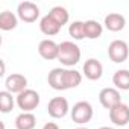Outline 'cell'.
I'll return each mask as SVG.
<instances>
[{
    "instance_id": "30bf717a",
    "label": "cell",
    "mask_w": 129,
    "mask_h": 129,
    "mask_svg": "<svg viewBox=\"0 0 129 129\" xmlns=\"http://www.w3.org/2000/svg\"><path fill=\"white\" fill-rule=\"evenodd\" d=\"M38 53L46 61L58 59V56H59V44H56L53 40H49V38L43 40L38 44Z\"/></svg>"
},
{
    "instance_id": "7402d4cb",
    "label": "cell",
    "mask_w": 129,
    "mask_h": 129,
    "mask_svg": "<svg viewBox=\"0 0 129 129\" xmlns=\"http://www.w3.org/2000/svg\"><path fill=\"white\" fill-rule=\"evenodd\" d=\"M69 34L70 37H73V40L81 41L85 38V27H84V21H73L69 26Z\"/></svg>"
},
{
    "instance_id": "ffe728a7",
    "label": "cell",
    "mask_w": 129,
    "mask_h": 129,
    "mask_svg": "<svg viewBox=\"0 0 129 129\" xmlns=\"http://www.w3.org/2000/svg\"><path fill=\"white\" fill-rule=\"evenodd\" d=\"M49 15H50L61 27H62L64 24H67L69 20H70L69 11H67L66 8H62V6H55V8H52V9L49 11Z\"/></svg>"
},
{
    "instance_id": "ba28073f",
    "label": "cell",
    "mask_w": 129,
    "mask_h": 129,
    "mask_svg": "<svg viewBox=\"0 0 129 129\" xmlns=\"http://www.w3.org/2000/svg\"><path fill=\"white\" fill-rule=\"evenodd\" d=\"M5 88L12 94H20L27 90V79L21 73H12L5 79Z\"/></svg>"
},
{
    "instance_id": "52a82bcc",
    "label": "cell",
    "mask_w": 129,
    "mask_h": 129,
    "mask_svg": "<svg viewBox=\"0 0 129 129\" xmlns=\"http://www.w3.org/2000/svg\"><path fill=\"white\" fill-rule=\"evenodd\" d=\"M99 100H100V105L105 108V109H112L114 106H117L118 103H121V96H120V91L117 88H112V87H106L103 90H100L99 93Z\"/></svg>"
},
{
    "instance_id": "8992f818",
    "label": "cell",
    "mask_w": 129,
    "mask_h": 129,
    "mask_svg": "<svg viewBox=\"0 0 129 129\" xmlns=\"http://www.w3.org/2000/svg\"><path fill=\"white\" fill-rule=\"evenodd\" d=\"M17 17L24 23H34L40 18V8L34 2H21L17 6Z\"/></svg>"
},
{
    "instance_id": "d4e9b609",
    "label": "cell",
    "mask_w": 129,
    "mask_h": 129,
    "mask_svg": "<svg viewBox=\"0 0 129 129\" xmlns=\"http://www.w3.org/2000/svg\"><path fill=\"white\" fill-rule=\"evenodd\" d=\"M76 129H88V127H82V126H81V127H76Z\"/></svg>"
},
{
    "instance_id": "ac0fdd59",
    "label": "cell",
    "mask_w": 129,
    "mask_h": 129,
    "mask_svg": "<svg viewBox=\"0 0 129 129\" xmlns=\"http://www.w3.org/2000/svg\"><path fill=\"white\" fill-rule=\"evenodd\" d=\"M18 24V17L11 11H3L0 14V29L2 30H12Z\"/></svg>"
},
{
    "instance_id": "cb8c5ba5",
    "label": "cell",
    "mask_w": 129,
    "mask_h": 129,
    "mask_svg": "<svg viewBox=\"0 0 129 129\" xmlns=\"http://www.w3.org/2000/svg\"><path fill=\"white\" fill-rule=\"evenodd\" d=\"M99 129H115V127H109V126H102V127H99Z\"/></svg>"
},
{
    "instance_id": "4fadbf2b",
    "label": "cell",
    "mask_w": 129,
    "mask_h": 129,
    "mask_svg": "<svg viewBox=\"0 0 129 129\" xmlns=\"http://www.w3.org/2000/svg\"><path fill=\"white\" fill-rule=\"evenodd\" d=\"M103 24L109 32H120L126 26V18L118 12H111V14H108L105 17Z\"/></svg>"
},
{
    "instance_id": "9a60e30c",
    "label": "cell",
    "mask_w": 129,
    "mask_h": 129,
    "mask_svg": "<svg viewBox=\"0 0 129 129\" xmlns=\"http://www.w3.org/2000/svg\"><path fill=\"white\" fill-rule=\"evenodd\" d=\"M84 27H85V38H88V40H97L103 34V26L96 20L84 21Z\"/></svg>"
},
{
    "instance_id": "d6986e66",
    "label": "cell",
    "mask_w": 129,
    "mask_h": 129,
    "mask_svg": "<svg viewBox=\"0 0 129 129\" xmlns=\"http://www.w3.org/2000/svg\"><path fill=\"white\" fill-rule=\"evenodd\" d=\"M17 103V100L14 99L12 93L3 90L0 91V111H2L3 114H8L14 109V105Z\"/></svg>"
},
{
    "instance_id": "9c48e42d",
    "label": "cell",
    "mask_w": 129,
    "mask_h": 129,
    "mask_svg": "<svg viewBox=\"0 0 129 129\" xmlns=\"http://www.w3.org/2000/svg\"><path fill=\"white\" fill-rule=\"evenodd\" d=\"M82 72H84V76L88 81H99L103 76V66L99 59L90 58L88 61H85Z\"/></svg>"
},
{
    "instance_id": "603a6c76",
    "label": "cell",
    "mask_w": 129,
    "mask_h": 129,
    "mask_svg": "<svg viewBox=\"0 0 129 129\" xmlns=\"http://www.w3.org/2000/svg\"><path fill=\"white\" fill-rule=\"evenodd\" d=\"M41 129H59V126H58L55 121H49V123H46Z\"/></svg>"
},
{
    "instance_id": "8fae6325",
    "label": "cell",
    "mask_w": 129,
    "mask_h": 129,
    "mask_svg": "<svg viewBox=\"0 0 129 129\" xmlns=\"http://www.w3.org/2000/svg\"><path fill=\"white\" fill-rule=\"evenodd\" d=\"M109 120L115 126H126L129 123V106L126 103H118L109 111Z\"/></svg>"
},
{
    "instance_id": "2e32d148",
    "label": "cell",
    "mask_w": 129,
    "mask_h": 129,
    "mask_svg": "<svg viewBox=\"0 0 129 129\" xmlns=\"http://www.w3.org/2000/svg\"><path fill=\"white\" fill-rule=\"evenodd\" d=\"M37 124V117L32 112H21L15 117L17 129H34Z\"/></svg>"
},
{
    "instance_id": "7a4b0ae2",
    "label": "cell",
    "mask_w": 129,
    "mask_h": 129,
    "mask_svg": "<svg viewBox=\"0 0 129 129\" xmlns=\"http://www.w3.org/2000/svg\"><path fill=\"white\" fill-rule=\"evenodd\" d=\"M70 115H72V120L78 124H87L88 121H91L93 115H94V109L91 106L90 102L87 100H81L78 103L73 105L72 111H70Z\"/></svg>"
},
{
    "instance_id": "6da1fadb",
    "label": "cell",
    "mask_w": 129,
    "mask_h": 129,
    "mask_svg": "<svg viewBox=\"0 0 129 129\" xmlns=\"http://www.w3.org/2000/svg\"><path fill=\"white\" fill-rule=\"evenodd\" d=\"M58 61L62 64L64 67H73L81 61V49L78 44L73 41H62L59 44V56Z\"/></svg>"
},
{
    "instance_id": "e0dca14e",
    "label": "cell",
    "mask_w": 129,
    "mask_h": 129,
    "mask_svg": "<svg viewBox=\"0 0 129 129\" xmlns=\"http://www.w3.org/2000/svg\"><path fill=\"white\" fill-rule=\"evenodd\" d=\"M112 84L115 85V88L120 91H127L129 90V70L121 69L117 70L112 76Z\"/></svg>"
},
{
    "instance_id": "3957f363",
    "label": "cell",
    "mask_w": 129,
    "mask_h": 129,
    "mask_svg": "<svg viewBox=\"0 0 129 129\" xmlns=\"http://www.w3.org/2000/svg\"><path fill=\"white\" fill-rule=\"evenodd\" d=\"M15 100H17V106H18L23 112H32L34 109L38 108L41 97H40V94H38L35 90L27 88V90H24L23 93L17 94Z\"/></svg>"
},
{
    "instance_id": "5bb4252c",
    "label": "cell",
    "mask_w": 129,
    "mask_h": 129,
    "mask_svg": "<svg viewBox=\"0 0 129 129\" xmlns=\"http://www.w3.org/2000/svg\"><path fill=\"white\" fill-rule=\"evenodd\" d=\"M40 30H41L44 35H47V37H53V35H58V34H59L61 26L47 14V15H44V17L40 20Z\"/></svg>"
},
{
    "instance_id": "7c38bea8",
    "label": "cell",
    "mask_w": 129,
    "mask_h": 129,
    "mask_svg": "<svg viewBox=\"0 0 129 129\" xmlns=\"http://www.w3.org/2000/svg\"><path fill=\"white\" fill-rule=\"evenodd\" d=\"M49 85L56 91H64L66 88V69H53L47 76Z\"/></svg>"
},
{
    "instance_id": "277c9868",
    "label": "cell",
    "mask_w": 129,
    "mask_h": 129,
    "mask_svg": "<svg viewBox=\"0 0 129 129\" xmlns=\"http://www.w3.org/2000/svg\"><path fill=\"white\" fill-rule=\"evenodd\" d=\"M108 56L112 62L121 64L129 58V46L123 40H114L108 46Z\"/></svg>"
},
{
    "instance_id": "44dd1931",
    "label": "cell",
    "mask_w": 129,
    "mask_h": 129,
    "mask_svg": "<svg viewBox=\"0 0 129 129\" xmlns=\"http://www.w3.org/2000/svg\"><path fill=\"white\" fill-rule=\"evenodd\" d=\"M82 82V73L75 69H66V88L72 90L79 87Z\"/></svg>"
},
{
    "instance_id": "5b68a950",
    "label": "cell",
    "mask_w": 129,
    "mask_h": 129,
    "mask_svg": "<svg viewBox=\"0 0 129 129\" xmlns=\"http://www.w3.org/2000/svg\"><path fill=\"white\" fill-rule=\"evenodd\" d=\"M69 111L72 109L66 97H53L47 105V112L52 118H64L69 114Z\"/></svg>"
}]
</instances>
